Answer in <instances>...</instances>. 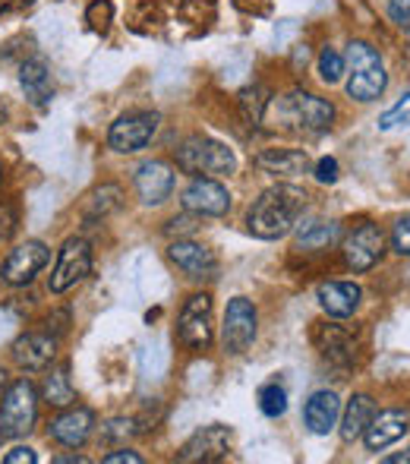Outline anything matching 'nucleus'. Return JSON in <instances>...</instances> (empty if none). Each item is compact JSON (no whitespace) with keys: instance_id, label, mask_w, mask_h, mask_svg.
I'll use <instances>...</instances> for the list:
<instances>
[{"instance_id":"7","label":"nucleus","mask_w":410,"mask_h":464,"mask_svg":"<svg viewBox=\"0 0 410 464\" xmlns=\"http://www.w3.org/2000/svg\"><path fill=\"white\" fill-rule=\"evenodd\" d=\"M161 117L155 111H133V114H123L114 127L108 130V146L120 155L142 152L148 142L158 133Z\"/></svg>"},{"instance_id":"21","label":"nucleus","mask_w":410,"mask_h":464,"mask_svg":"<svg viewBox=\"0 0 410 464\" xmlns=\"http://www.w3.org/2000/svg\"><path fill=\"white\" fill-rule=\"evenodd\" d=\"M316 297H319V306H322L329 316L348 319V316H354V310L360 306L363 291L354 281H325V285H319Z\"/></svg>"},{"instance_id":"14","label":"nucleus","mask_w":410,"mask_h":464,"mask_svg":"<svg viewBox=\"0 0 410 464\" xmlns=\"http://www.w3.org/2000/svg\"><path fill=\"white\" fill-rule=\"evenodd\" d=\"M410 430V414L401 408H388V411H379L373 414L369 427L363 430V442H367L369 452H382V449L395 446Z\"/></svg>"},{"instance_id":"38","label":"nucleus","mask_w":410,"mask_h":464,"mask_svg":"<svg viewBox=\"0 0 410 464\" xmlns=\"http://www.w3.org/2000/svg\"><path fill=\"white\" fill-rule=\"evenodd\" d=\"M316 180L319 184H335L338 180V161L335 159H322L316 165Z\"/></svg>"},{"instance_id":"17","label":"nucleus","mask_w":410,"mask_h":464,"mask_svg":"<svg viewBox=\"0 0 410 464\" xmlns=\"http://www.w3.org/2000/svg\"><path fill=\"white\" fill-rule=\"evenodd\" d=\"M92 427H95V417L89 408H67L51 420V430L48 433L54 436V442L67 449H80L86 446V440L92 436Z\"/></svg>"},{"instance_id":"4","label":"nucleus","mask_w":410,"mask_h":464,"mask_svg":"<svg viewBox=\"0 0 410 464\" xmlns=\"http://www.w3.org/2000/svg\"><path fill=\"white\" fill-rule=\"evenodd\" d=\"M177 168L186 174H215V178H224V174L237 171V159L234 152L218 140H208V136H193L184 146L177 149Z\"/></svg>"},{"instance_id":"33","label":"nucleus","mask_w":410,"mask_h":464,"mask_svg":"<svg viewBox=\"0 0 410 464\" xmlns=\"http://www.w3.org/2000/svg\"><path fill=\"white\" fill-rule=\"evenodd\" d=\"M395 127H410V92L379 117V130H395Z\"/></svg>"},{"instance_id":"18","label":"nucleus","mask_w":410,"mask_h":464,"mask_svg":"<svg viewBox=\"0 0 410 464\" xmlns=\"http://www.w3.org/2000/svg\"><path fill=\"white\" fill-rule=\"evenodd\" d=\"M133 184L146 206H161L174 189V171L165 161H146V165L136 168Z\"/></svg>"},{"instance_id":"34","label":"nucleus","mask_w":410,"mask_h":464,"mask_svg":"<svg viewBox=\"0 0 410 464\" xmlns=\"http://www.w3.org/2000/svg\"><path fill=\"white\" fill-rule=\"evenodd\" d=\"M136 433V420H127V417H114L101 427V440L104 442H127L129 436Z\"/></svg>"},{"instance_id":"25","label":"nucleus","mask_w":410,"mask_h":464,"mask_svg":"<svg viewBox=\"0 0 410 464\" xmlns=\"http://www.w3.org/2000/svg\"><path fill=\"white\" fill-rule=\"evenodd\" d=\"M42 395H44V401H48L51 408H70V404H73L76 392H73V382H70L67 363H61V367H54L48 376H44Z\"/></svg>"},{"instance_id":"1","label":"nucleus","mask_w":410,"mask_h":464,"mask_svg":"<svg viewBox=\"0 0 410 464\" xmlns=\"http://www.w3.org/2000/svg\"><path fill=\"white\" fill-rule=\"evenodd\" d=\"M307 189L294 187V184H278L269 187L250 208V231L256 234L259 240H278L284 234H291L297 227V218L307 208Z\"/></svg>"},{"instance_id":"23","label":"nucleus","mask_w":410,"mask_h":464,"mask_svg":"<svg viewBox=\"0 0 410 464\" xmlns=\"http://www.w3.org/2000/svg\"><path fill=\"white\" fill-rule=\"evenodd\" d=\"M19 86L25 89V95L35 104H44L54 95V82H51V67L44 57H29V61L19 67Z\"/></svg>"},{"instance_id":"6","label":"nucleus","mask_w":410,"mask_h":464,"mask_svg":"<svg viewBox=\"0 0 410 464\" xmlns=\"http://www.w3.org/2000/svg\"><path fill=\"white\" fill-rule=\"evenodd\" d=\"M259 335V313L253 306L250 297H234L227 304L224 325H221V344H224L227 354L240 357L253 348Z\"/></svg>"},{"instance_id":"35","label":"nucleus","mask_w":410,"mask_h":464,"mask_svg":"<svg viewBox=\"0 0 410 464\" xmlns=\"http://www.w3.org/2000/svg\"><path fill=\"white\" fill-rule=\"evenodd\" d=\"M392 250L398 256H410V215L407 218H398L392 227Z\"/></svg>"},{"instance_id":"16","label":"nucleus","mask_w":410,"mask_h":464,"mask_svg":"<svg viewBox=\"0 0 410 464\" xmlns=\"http://www.w3.org/2000/svg\"><path fill=\"white\" fill-rule=\"evenodd\" d=\"M167 256L177 266L180 272H186V278H212L215 269H218V259L208 246L196 244V240H174L167 246Z\"/></svg>"},{"instance_id":"22","label":"nucleus","mask_w":410,"mask_h":464,"mask_svg":"<svg viewBox=\"0 0 410 464\" xmlns=\"http://www.w3.org/2000/svg\"><path fill=\"white\" fill-rule=\"evenodd\" d=\"M256 168L269 174L294 178V174L310 171V155L303 149H265V152L256 155Z\"/></svg>"},{"instance_id":"19","label":"nucleus","mask_w":410,"mask_h":464,"mask_svg":"<svg viewBox=\"0 0 410 464\" xmlns=\"http://www.w3.org/2000/svg\"><path fill=\"white\" fill-rule=\"evenodd\" d=\"M57 354V338L42 335V332H25L23 338H16L13 344V357L23 370L38 372V370H48L51 361Z\"/></svg>"},{"instance_id":"32","label":"nucleus","mask_w":410,"mask_h":464,"mask_svg":"<svg viewBox=\"0 0 410 464\" xmlns=\"http://www.w3.org/2000/svg\"><path fill=\"white\" fill-rule=\"evenodd\" d=\"M110 19H114V6H110V0H92L86 10V23L92 32H99V35H104V32L110 29Z\"/></svg>"},{"instance_id":"41","label":"nucleus","mask_w":410,"mask_h":464,"mask_svg":"<svg viewBox=\"0 0 410 464\" xmlns=\"http://www.w3.org/2000/svg\"><path fill=\"white\" fill-rule=\"evenodd\" d=\"M13 234V212L10 206H0V240H6Z\"/></svg>"},{"instance_id":"20","label":"nucleus","mask_w":410,"mask_h":464,"mask_svg":"<svg viewBox=\"0 0 410 464\" xmlns=\"http://www.w3.org/2000/svg\"><path fill=\"white\" fill-rule=\"evenodd\" d=\"M303 420H307L310 433L329 436L338 427V420H341V398L331 389L312 392L307 408H303Z\"/></svg>"},{"instance_id":"26","label":"nucleus","mask_w":410,"mask_h":464,"mask_svg":"<svg viewBox=\"0 0 410 464\" xmlns=\"http://www.w3.org/2000/svg\"><path fill=\"white\" fill-rule=\"evenodd\" d=\"M237 104H240V114H243V121L256 130L259 123H262L265 111H269V92H265L262 86H250V89H243V92H240Z\"/></svg>"},{"instance_id":"42","label":"nucleus","mask_w":410,"mask_h":464,"mask_svg":"<svg viewBox=\"0 0 410 464\" xmlns=\"http://www.w3.org/2000/svg\"><path fill=\"white\" fill-rule=\"evenodd\" d=\"M35 0H0V16L10 10H25V6H32Z\"/></svg>"},{"instance_id":"31","label":"nucleus","mask_w":410,"mask_h":464,"mask_svg":"<svg viewBox=\"0 0 410 464\" xmlns=\"http://www.w3.org/2000/svg\"><path fill=\"white\" fill-rule=\"evenodd\" d=\"M335 240H338V225H312L300 237L297 250H329Z\"/></svg>"},{"instance_id":"43","label":"nucleus","mask_w":410,"mask_h":464,"mask_svg":"<svg viewBox=\"0 0 410 464\" xmlns=\"http://www.w3.org/2000/svg\"><path fill=\"white\" fill-rule=\"evenodd\" d=\"M410 464V452H405V455H392V459H386V464Z\"/></svg>"},{"instance_id":"30","label":"nucleus","mask_w":410,"mask_h":464,"mask_svg":"<svg viewBox=\"0 0 410 464\" xmlns=\"http://www.w3.org/2000/svg\"><path fill=\"white\" fill-rule=\"evenodd\" d=\"M259 411H262L265 417H281L284 411H288V392L278 382L262 385V389H259Z\"/></svg>"},{"instance_id":"13","label":"nucleus","mask_w":410,"mask_h":464,"mask_svg":"<svg viewBox=\"0 0 410 464\" xmlns=\"http://www.w3.org/2000/svg\"><path fill=\"white\" fill-rule=\"evenodd\" d=\"M184 208L193 215H208L221 218L231 208V193L212 178H193L190 187L184 189Z\"/></svg>"},{"instance_id":"39","label":"nucleus","mask_w":410,"mask_h":464,"mask_svg":"<svg viewBox=\"0 0 410 464\" xmlns=\"http://www.w3.org/2000/svg\"><path fill=\"white\" fill-rule=\"evenodd\" d=\"M35 461H38V455L32 452V449H25V446H16L13 452L4 455V464H35Z\"/></svg>"},{"instance_id":"45","label":"nucleus","mask_w":410,"mask_h":464,"mask_svg":"<svg viewBox=\"0 0 410 464\" xmlns=\"http://www.w3.org/2000/svg\"><path fill=\"white\" fill-rule=\"evenodd\" d=\"M0 123H6V104L0 102Z\"/></svg>"},{"instance_id":"28","label":"nucleus","mask_w":410,"mask_h":464,"mask_svg":"<svg viewBox=\"0 0 410 464\" xmlns=\"http://www.w3.org/2000/svg\"><path fill=\"white\" fill-rule=\"evenodd\" d=\"M120 199H123V189L120 187H117V184H104V187H99L86 199V215H89V218H104L108 212L120 208Z\"/></svg>"},{"instance_id":"12","label":"nucleus","mask_w":410,"mask_h":464,"mask_svg":"<svg viewBox=\"0 0 410 464\" xmlns=\"http://www.w3.org/2000/svg\"><path fill=\"white\" fill-rule=\"evenodd\" d=\"M48 259H51V250L42 244V240H25V244H19L10 250V256L4 259L0 276H4L6 285L23 287V285H29V281L35 278L44 266H48Z\"/></svg>"},{"instance_id":"5","label":"nucleus","mask_w":410,"mask_h":464,"mask_svg":"<svg viewBox=\"0 0 410 464\" xmlns=\"http://www.w3.org/2000/svg\"><path fill=\"white\" fill-rule=\"evenodd\" d=\"M38 414V392L29 379H16L6 385L4 398H0V436L4 440H19L32 430Z\"/></svg>"},{"instance_id":"11","label":"nucleus","mask_w":410,"mask_h":464,"mask_svg":"<svg viewBox=\"0 0 410 464\" xmlns=\"http://www.w3.org/2000/svg\"><path fill=\"white\" fill-rule=\"evenodd\" d=\"M231 430L221 427V423H212V427H203L186 440V446L180 449L177 461L184 464H215L224 461L231 455Z\"/></svg>"},{"instance_id":"44","label":"nucleus","mask_w":410,"mask_h":464,"mask_svg":"<svg viewBox=\"0 0 410 464\" xmlns=\"http://www.w3.org/2000/svg\"><path fill=\"white\" fill-rule=\"evenodd\" d=\"M82 455H67V459H57V464H82Z\"/></svg>"},{"instance_id":"10","label":"nucleus","mask_w":410,"mask_h":464,"mask_svg":"<svg viewBox=\"0 0 410 464\" xmlns=\"http://www.w3.org/2000/svg\"><path fill=\"white\" fill-rule=\"evenodd\" d=\"M212 297L208 294H193L184 304L177 319V338L190 351H205L212 344Z\"/></svg>"},{"instance_id":"40","label":"nucleus","mask_w":410,"mask_h":464,"mask_svg":"<svg viewBox=\"0 0 410 464\" xmlns=\"http://www.w3.org/2000/svg\"><path fill=\"white\" fill-rule=\"evenodd\" d=\"M104 464H142V455L129 452V449H120V452L104 455Z\"/></svg>"},{"instance_id":"2","label":"nucleus","mask_w":410,"mask_h":464,"mask_svg":"<svg viewBox=\"0 0 410 464\" xmlns=\"http://www.w3.org/2000/svg\"><path fill=\"white\" fill-rule=\"evenodd\" d=\"M272 121L291 133H325L335 123V104L310 92H288L278 102H269Z\"/></svg>"},{"instance_id":"15","label":"nucleus","mask_w":410,"mask_h":464,"mask_svg":"<svg viewBox=\"0 0 410 464\" xmlns=\"http://www.w3.org/2000/svg\"><path fill=\"white\" fill-rule=\"evenodd\" d=\"M312 342H316L319 354H322L329 363H335V367H350V363H354L357 342L348 329H341V325L319 323L316 329H312Z\"/></svg>"},{"instance_id":"36","label":"nucleus","mask_w":410,"mask_h":464,"mask_svg":"<svg viewBox=\"0 0 410 464\" xmlns=\"http://www.w3.org/2000/svg\"><path fill=\"white\" fill-rule=\"evenodd\" d=\"M388 16L401 32H410V0H392L388 4Z\"/></svg>"},{"instance_id":"29","label":"nucleus","mask_w":410,"mask_h":464,"mask_svg":"<svg viewBox=\"0 0 410 464\" xmlns=\"http://www.w3.org/2000/svg\"><path fill=\"white\" fill-rule=\"evenodd\" d=\"M344 73H348V63H344V57L338 54L335 48L319 51V80L329 82V86H335V82L344 80Z\"/></svg>"},{"instance_id":"9","label":"nucleus","mask_w":410,"mask_h":464,"mask_svg":"<svg viewBox=\"0 0 410 464\" xmlns=\"http://www.w3.org/2000/svg\"><path fill=\"white\" fill-rule=\"evenodd\" d=\"M92 272V246H89L86 237H70L67 244L61 246V256H57V266L51 272V291L63 294L73 285H80L82 278Z\"/></svg>"},{"instance_id":"37","label":"nucleus","mask_w":410,"mask_h":464,"mask_svg":"<svg viewBox=\"0 0 410 464\" xmlns=\"http://www.w3.org/2000/svg\"><path fill=\"white\" fill-rule=\"evenodd\" d=\"M196 218H190V215H180V218H174L171 225L165 227V234L167 237H180V234H193L196 231Z\"/></svg>"},{"instance_id":"46","label":"nucleus","mask_w":410,"mask_h":464,"mask_svg":"<svg viewBox=\"0 0 410 464\" xmlns=\"http://www.w3.org/2000/svg\"><path fill=\"white\" fill-rule=\"evenodd\" d=\"M6 385V372H4V367H0V389Z\"/></svg>"},{"instance_id":"27","label":"nucleus","mask_w":410,"mask_h":464,"mask_svg":"<svg viewBox=\"0 0 410 464\" xmlns=\"http://www.w3.org/2000/svg\"><path fill=\"white\" fill-rule=\"evenodd\" d=\"M177 16L196 29H208L218 16V4L215 0H177Z\"/></svg>"},{"instance_id":"24","label":"nucleus","mask_w":410,"mask_h":464,"mask_svg":"<svg viewBox=\"0 0 410 464\" xmlns=\"http://www.w3.org/2000/svg\"><path fill=\"white\" fill-rule=\"evenodd\" d=\"M373 414H376V401L369 395H354L348 401V408H344V414H341V440L344 442H354V440H360L363 436V430L369 427V420H373Z\"/></svg>"},{"instance_id":"3","label":"nucleus","mask_w":410,"mask_h":464,"mask_svg":"<svg viewBox=\"0 0 410 464\" xmlns=\"http://www.w3.org/2000/svg\"><path fill=\"white\" fill-rule=\"evenodd\" d=\"M348 95L354 102H376L388 86L386 63L369 42L348 44Z\"/></svg>"},{"instance_id":"8","label":"nucleus","mask_w":410,"mask_h":464,"mask_svg":"<svg viewBox=\"0 0 410 464\" xmlns=\"http://www.w3.org/2000/svg\"><path fill=\"white\" fill-rule=\"evenodd\" d=\"M341 253H344L348 269L369 272L382 259V253H386V234H382V227L373 225V221H363V225H357L354 231L344 237Z\"/></svg>"}]
</instances>
